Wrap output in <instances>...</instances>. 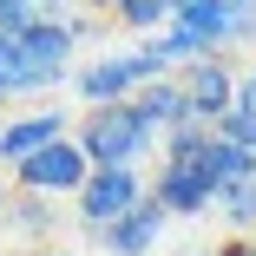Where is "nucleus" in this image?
Returning <instances> with one entry per match:
<instances>
[{
    "label": "nucleus",
    "instance_id": "1",
    "mask_svg": "<svg viewBox=\"0 0 256 256\" xmlns=\"http://www.w3.org/2000/svg\"><path fill=\"white\" fill-rule=\"evenodd\" d=\"M79 151H86V164L92 171H138L151 151H158L164 138L144 125V112L132 106V98H118V106H86L79 118Z\"/></svg>",
    "mask_w": 256,
    "mask_h": 256
},
{
    "label": "nucleus",
    "instance_id": "2",
    "mask_svg": "<svg viewBox=\"0 0 256 256\" xmlns=\"http://www.w3.org/2000/svg\"><path fill=\"white\" fill-rule=\"evenodd\" d=\"M178 66L164 60V46H158V33L151 40H138L132 53H106V60H92L86 72H79V98L86 106H118V98H138L151 79H171Z\"/></svg>",
    "mask_w": 256,
    "mask_h": 256
},
{
    "label": "nucleus",
    "instance_id": "3",
    "mask_svg": "<svg viewBox=\"0 0 256 256\" xmlns=\"http://www.w3.org/2000/svg\"><path fill=\"white\" fill-rule=\"evenodd\" d=\"M144 197H151V184L138 171H92L79 184V197H72V217H79L86 236H98V230H112L125 210H138Z\"/></svg>",
    "mask_w": 256,
    "mask_h": 256
},
{
    "label": "nucleus",
    "instance_id": "4",
    "mask_svg": "<svg viewBox=\"0 0 256 256\" xmlns=\"http://www.w3.org/2000/svg\"><path fill=\"white\" fill-rule=\"evenodd\" d=\"M151 197L164 204V217H204L217 204V184L204 178V158H197V151H164V158H158V178H151Z\"/></svg>",
    "mask_w": 256,
    "mask_h": 256
},
{
    "label": "nucleus",
    "instance_id": "5",
    "mask_svg": "<svg viewBox=\"0 0 256 256\" xmlns=\"http://www.w3.org/2000/svg\"><path fill=\"white\" fill-rule=\"evenodd\" d=\"M86 178H92V164H86L79 138H60V144L33 151L26 164H14V190H33V197H79Z\"/></svg>",
    "mask_w": 256,
    "mask_h": 256
},
{
    "label": "nucleus",
    "instance_id": "6",
    "mask_svg": "<svg viewBox=\"0 0 256 256\" xmlns=\"http://www.w3.org/2000/svg\"><path fill=\"white\" fill-rule=\"evenodd\" d=\"M178 86H184V98H190V118H204V125H224V112L236 106V72H230V60H197V66L178 72Z\"/></svg>",
    "mask_w": 256,
    "mask_h": 256
},
{
    "label": "nucleus",
    "instance_id": "7",
    "mask_svg": "<svg viewBox=\"0 0 256 256\" xmlns=\"http://www.w3.org/2000/svg\"><path fill=\"white\" fill-rule=\"evenodd\" d=\"M72 46H79V26H72V20H33V26L20 33V53H26V66H33L46 86H60V79H66Z\"/></svg>",
    "mask_w": 256,
    "mask_h": 256
},
{
    "label": "nucleus",
    "instance_id": "8",
    "mask_svg": "<svg viewBox=\"0 0 256 256\" xmlns=\"http://www.w3.org/2000/svg\"><path fill=\"white\" fill-rule=\"evenodd\" d=\"M60 138H72V132H66V112H26V118H7V125H0V158H7V164H26L33 151L60 144Z\"/></svg>",
    "mask_w": 256,
    "mask_h": 256
},
{
    "label": "nucleus",
    "instance_id": "9",
    "mask_svg": "<svg viewBox=\"0 0 256 256\" xmlns=\"http://www.w3.org/2000/svg\"><path fill=\"white\" fill-rule=\"evenodd\" d=\"M158 230H164V204H158V197H144L138 210H125L112 230H98L92 243H98V250H112V256H144L151 243H158Z\"/></svg>",
    "mask_w": 256,
    "mask_h": 256
},
{
    "label": "nucleus",
    "instance_id": "10",
    "mask_svg": "<svg viewBox=\"0 0 256 256\" xmlns=\"http://www.w3.org/2000/svg\"><path fill=\"white\" fill-rule=\"evenodd\" d=\"M132 106L144 112V125L151 132H158V138H171L178 125H190V98H184V86H178V72L171 79H151L138 98H132Z\"/></svg>",
    "mask_w": 256,
    "mask_h": 256
},
{
    "label": "nucleus",
    "instance_id": "11",
    "mask_svg": "<svg viewBox=\"0 0 256 256\" xmlns=\"http://www.w3.org/2000/svg\"><path fill=\"white\" fill-rule=\"evenodd\" d=\"M0 230L46 250V236H53V197H33V190H14L7 197V210H0Z\"/></svg>",
    "mask_w": 256,
    "mask_h": 256
},
{
    "label": "nucleus",
    "instance_id": "12",
    "mask_svg": "<svg viewBox=\"0 0 256 256\" xmlns=\"http://www.w3.org/2000/svg\"><path fill=\"white\" fill-rule=\"evenodd\" d=\"M197 158H204V178L217 184V197H224L230 184H243V178L256 171V151H243V144H230V138H217V132H210V144H204Z\"/></svg>",
    "mask_w": 256,
    "mask_h": 256
},
{
    "label": "nucleus",
    "instance_id": "13",
    "mask_svg": "<svg viewBox=\"0 0 256 256\" xmlns=\"http://www.w3.org/2000/svg\"><path fill=\"white\" fill-rule=\"evenodd\" d=\"M217 138H230V144H243V151H256V72H236V106L224 112V125H217Z\"/></svg>",
    "mask_w": 256,
    "mask_h": 256
},
{
    "label": "nucleus",
    "instance_id": "14",
    "mask_svg": "<svg viewBox=\"0 0 256 256\" xmlns=\"http://www.w3.org/2000/svg\"><path fill=\"white\" fill-rule=\"evenodd\" d=\"M112 20L132 33H164L178 20V0H112Z\"/></svg>",
    "mask_w": 256,
    "mask_h": 256
},
{
    "label": "nucleus",
    "instance_id": "15",
    "mask_svg": "<svg viewBox=\"0 0 256 256\" xmlns=\"http://www.w3.org/2000/svg\"><path fill=\"white\" fill-rule=\"evenodd\" d=\"M217 210H224V224H230L236 236H256V171H250L243 184H230V190L217 197Z\"/></svg>",
    "mask_w": 256,
    "mask_h": 256
},
{
    "label": "nucleus",
    "instance_id": "16",
    "mask_svg": "<svg viewBox=\"0 0 256 256\" xmlns=\"http://www.w3.org/2000/svg\"><path fill=\"white\" fill-rule=\"evenodd\" d=\"M33 20H46V0H0V33H26Z\"/></svg>",
    "mask_w": 256,
    "mask_h": 256
},
{
    "label": "nucleus",
    "instance_id": "17",
    "mask_svg": "<svg viewBox=\"0 0 256 256\" xmlns=\"http://www.w3.org/2000/svg\"><path fill=\"white\" fill-rule=\"evenodd\" d=\"M217 256H256V250H250V236H230V243H217Z\"/></svg>",
    "mask_w": 256,
    "mask_h": 256
},
{
    "label": "nucleus",
    "instance_id": "18",
    "mask_svg": "<svg viewBox=\"0 0 256 256\" xmlns=\"http://www.w3.org/2000/svg\"><path fill=\"white\" fill-rule=\"evenodd\" d=\"M26 256H72V250H53V243H46V250H26Z\"/></svg>",
    "mask_w": 256,
    "mask_h": 256
},
{
    "label": "nucleus",
    "instance_id": "19",
    "mask_svg": "<svg viewBox=\"0 0 256 256\" xmlns=\"http://www.w3.org/2000/svg\"><path fill=\"white\" fill-rule=\"evenodd\" d=\"M190 7H204V0H178V14H190Z\"/></svg>",
    "mask_w": 256,
    "mask_h": 256
},
{
    "label": "nucleus",
    "instance_id": "20",
    "mask_svg": "<svg viewBox=\"0 0 256 256\" xmlns=\"http://www.w3.org/2000/svg\"><path fill=\"white\" fill-rule=\"evenodd\" d=\"M86 7H106V14H112V0H86Z\"/></svg>",
    "mask_w": 256,
    "mask_h": 256
},
{
    "label": "nucleus",
    "instance_id": "21",
    "mask_svg": "<svg viewBox=\"0 0 256 256\" xmlns=\"http://www.w3.org/2000/svg\"><path fill=\"white\" fill-rule=\"evenodd\" d=\"M0 210H7V184H0Z\"/></svg>",
    "mask_w": 256,
    "mask_h": 256
},
{
    "label": "nucleus",
    "instance_id": "22",
    "mask_svg": "<svg viewBox=\"0 0 256 256\" xmlns=\"http://www.w3.org/2000/svg\"><path fill=\"white\" fill-rule=\"evenodd\" d=\"M250 250H256V236H250Z\"/></svg>",
    "mask_w": 256,
    "mask_h": 256
},
{
    "label": "nucleus",
    "instance_id": "23",
    "mask_svg": "<svg viewBox=\"0 0 256 256\" xmlns=\"http://www.w3.org/2000/svg\"><path fill=\"white\" fill-rule=\"evenodd\" d=\"M0 98H7V92H0Z\"/></svg>",
    "mask_w": 256,
    "mask_h": 256
},
{
    "label": "nucleus",
    "instance_id": "24",
    "mask_svg": "<svg viewBox=\"0 0 256 256\" xmlns=\"http://www.w3.org/2000/svg\"><path fill=\"white\" fill-rule=\"evenodd\" d=\"M197 256H204V250H197Z\"/></svg>",
    "mask_w": 256,
    "mask_h": 256
}]
</instances>
